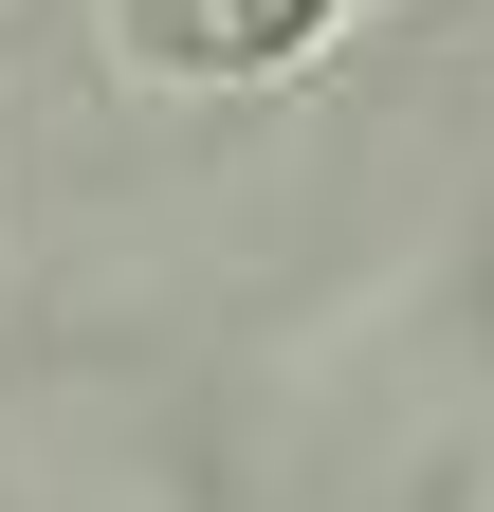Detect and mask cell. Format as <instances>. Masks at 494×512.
<instances>
[{"label": "cell", "instance_id": "1", "mask_svg": "<svg viewBox=\"0 0 494 512\" xmlns=\"http://www.w3.org/2000/svg\"><path fill=\"white\" fill-rule=\"evenodd\" d=\"M348 37V0H110V74L147 92H275Z\"/></svg>", "mask_w": 494, "mask_h": 512}]
</instances>
